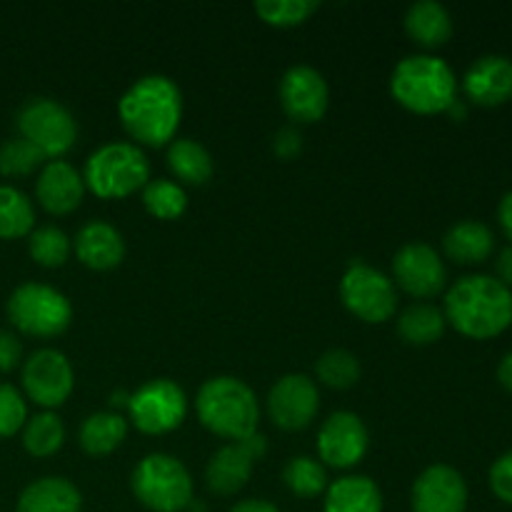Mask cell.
Masks as SVG:
<instances>
[{
    "label": "cell",
    "instance_id": "obj_1",
    "mask_svg": "<svg viewBox=\"0 0 512 512\" xmlns=\"http://www.w3.org/2000/svg\"><path fill=\"white\" fill-rule=\"evenodd\" d=\"M118 115L135 143L160 148L173 143L183 118V95L168 75H143L118 100Z\"/></svg>",
    "mask_w": 512,
    "mask_h": 512
},
{
    "label": "cell",
    "instance_id": "obj_2",
    "mask_svg": "<svg viewBox=\"0 0 512 512\" xmlns=\"http://www.w3.org/2000/svg\"><path fill=\"white\" fill-rule=\"evenodd\" d=\"M443 313L465 338H498L512 325V290L493 275H465L445 293Z\"/></svg>",
    "mask_w": 512,
    "mask_h": 512
},
{
    "label": "cell",
    "instance_id": "obj_3",
    "mask_svg": "<svg viewBox=\"0 0 512 512\" xmlns=\"http://www.w3.org/2000/svg\"><path fill=\"white\" fill-rule=\"evenodd\" d=\"M195 413L210 433L233 443L258 433L260 405L253 388L233 375H218L200 385Z\"/></svg>",
    "mask_w": 512,
    "mask_h": 512
},
{
    "label": "cell",
    "instance_id": "obj_4",
    "mask_svg": "<svg viewBox=\"0 0 512 512\" xmlns=\"http://www.w3.org/2000/svg\"><path fill=\"white\" fill-rule=\"evenodd\" d=\"M390 93L410 113H445L458 100V78L438 55H408L390 75Z\"/></svg>",
    "mask_w": 512,
    "mask_h": 512
},
{
    "label": "cell",
    "instance_id": "obj_5",
    "mask_svg": "<svg viewBox=\"0 0 512 512\" xmlns=\"http://www.w3.org/2000/svg\"><path fill=\"white\" fill-rule=\"evenodd\" d=\"M150 180V163L135 143H105L88 155L83 183L103 200L128 198Z\"/></svg>",
    "mask_w": 512,
    "mask_h": 512
},
{
    "label": "cell",
    "instance_id": "obj_6",
    "mask_svg": "<svg viewBox=\"0 0 512 512\" xmlns=\"http://www.w3.org/2000/svg\"><path fill=\"white\" fill-rule=\"evenodd\" d=\"M133 495L153 512H180L193 503V478L178 458L150 453L130 475Z\"/></svg>",
    "mask_w": 512,
    "mask_h": 512
},
{
    "label": "cell",
    "instance_id": "obj_7",
    "mask_svg": "<svg viewBox=\"0 0 512 512\" xmlns=\"http://www.w3.org/2000/svg\"><path fill=\"white\" fill-rule=\"evenodd\" d=\"M8 318L20 333L33 338H55L73 320V305L60 290L43 283H23L10 293Z\"/></svg>",
    "mask_w": 512,
    "mask_h": 512
},
{
    "label": "cell",
    "instance_id": "obj_8",
    "mask_svg": "<svg viewBox=\"0 0 512 512\" xmlns=\"http://www.w3.org/2000/svg\"><path fill=\"white\" fill-rule=\"evenodd\" d=\"M20 138L40 150L45 158L58 160L78 138V123L65 105L53 98H30L15 113Z\"/></svg>",
    "mask_w": 512,
    "mask_h": 512
},
{
    "label": "cell",
    "instance_id": "obj_9",
    "mask_svg": "<svg viewBox=\"0 0 512 512\" xmlns=\"http://www.w3.org/2000/svg\"><path fill=\"white\" fill-rule=\"evenodd\" d=\"M340 298L345 308L363 323H385L395 315L398 293L395 283L368 263L353 260L340 280Z\"/></svg>",
    "mask_w": 512,
    "mask_h": 512
},
{
    "label": "cell",
    "instance_id": "obj_10",
    "mask_svg": "<svg viewBox=\"0 0 512 512\" xmlns=\"http://www.w3.org/2000/svg\"><path fill=\"white\" fill-rule=\"evenodd\" d=\"M128 415L140 433L165 435L183 425L188 415V398L178 383L155 378L130 395Z\"/></svg>",
    "mask_w": 512,
    "mask_h": 512
},
{
    "label": "cell",
    "instance_id": "obj_11",
    "mask_svg": "<svg viewBox=\"0 0 512 512\" xmlns=\"http://www.w3.org/2000/svg\"><path fill=\"white\" fill-rule=\"evenodd\" d=\"M25 395L45 410H55L70 398L75 373L70 360L55 348H40L23 363Z\"/></svg>",
    "mask_w": 512,
    "mask_h": 512
},
{
    "label": "cell",
    "instance_id": "obj_12",
    "mask_svg": "<svg viewBox=\"0 0 512 512\" xmlns=\"http://www.w3.org/2000/svg\"><path fill=\"white\" fill-rule=\"evenodd\" d=\"M265 408H268V418L280 430L308 428L320 410L318 385H315L313 378L303 373L283 375L270 388Z\"/></svg>",
    "mask_w": 512,
    "mask_h": 512
},
{
    "label": "cell",
    "instance_id": "obj_13",
    "mask_svg": "<svg viewBox=\"0 0 512 512\" xmlns=\"http://www.w3.org/2000/svg\"><path fill=\"white\" fill-rule=\"evenodd\" d=\"M268 450V440L265 435L255 433L250 438L238 440V443L223 445L210 455V463L205 468V483H208L210 493L215 495H235L248 485L253 465Z\"/></svg>",
    "mask_w": 512,
    "mask_h": 512
},
{
    "label": "cell",
    "instance_id": "obj_14",
    "mask_svg": "<svg viewBox=\"0 0 512 512\" xmlns=\"http://www.w3.org/2000/svg\"><path fill=\"white\" fill-rule=\"evenodd\" d=\"M393 280L418 300L435 298L448 285V268L428 243H408L395 253Z\"/></svg>",
    "mask_w": 512,
    "mask_h": 512
},
{
    "label": "cell",
    "instance_id": "obj_15",
    "mask_svg": "<svg viewBox=\"0 0 512 512\" xmlns=\"http://www.w3.org/2000/svg\"><path fill=\"white\" fill-rule=\"evenodd\" d=\"M368 428L350 410L328 415L318 430V458L335 470L355 468L368 453Z\"/></svg>",
    "mask_w": 512,
    "mask_h": 512
},
{
    "label": "cell",
    "instance_id": "obj_16",
    "mask_svg": "<svg viewBox=\"0 0 512 512\" xmlns=\"http://www.w3.org/2000/svg\"><path fill=\"white\" fill-rule=\"evenodd\" d=\"M330 90L313 65H293L280 80V105L293 123H318L328 113Z\"/></svg>",
    "mask_w": 512,
    "mask_h": 512
},
{
    "label": "cell",
    "instance_id": "obj_17",
    "mask_svg": "<svg viewBox=\"0 0 512 512\" xmlns=\"http://www.w3.org/2000/svg\"><path fill=\"white\" fill-rule=\"evenodd\" d=\"M413 512H465L468 510V485L450 465H430L413 483L410 493Z\"/></svg>",
    "mask_w": 512,
    "mask_h": 512
},
{
    "label": "cell",
    "instance_id": "obj_18",
    "mask_svg": "<svg viewBox=\"0 0 512 512\" xmlns=\"http://www.w3.org/2000/svg\"><path fill=\"white\" fill-rule=\"evenodd\" d=\"M463 90L470 103L498 108L512 98V60L505 55H483L475 60L463 78Z\"/></svg>",
    "mask_w": 512,
    "mask_h": 512
},
{
    "label": "cell",
    "instance_id": "obj_19",
    "mask_svg": "<svg viewBox=\"0 0 512 512\" xmlns=\"http://www.w3.org/2000/svg\"><path fill=\"white\" fill-rule=\"evenodd\" d=\"M83 175L65 160H48L35 180V198L48 213L68 215L83 203Z\"/></svg>",
    "mask_w": 512,
    "mask_h": 512
},
{
    "label": "cell",
    "instance_id": "obj_20",
    "mask_svg": "<svg viewBox=\"0 0 512 512\" xmlns=\"http://www.w3.org/2000/svg\"><path fill=\"white\" fill-rule=\"evenodd\" d=\"M75 255L85 268L110 270L118 268L125 258V240L115 225L105 220H90L75 235Z\"/></svg>",
    "mask_w": 512,
    "mask_h": 512
},
{
    "label": "cell",
    "instance_id": "obj_21",
    "mask_svg": "<svg viewBox=\"0 0 512 512\" xmlns=\"http://www.w3.org/2000/svg\"><path fill=\"white\" fill-rule=\"evenodd\" d=\"M443 250L458 265H480L493 255L495 235L480 220H460L443 235Z\"/></svg>",
    "mask_w": 512,
    "mask_h": 512
},
{
    "label": "cell",
    "instance_id": "obj_22",
    "mask_svg": "<svg viewBox=\"0 0 512 512\" xmlns=\"http://www.w3.org/2000/svg\"><path fill=\"white\" fill-rule=\"evenodd\" d=\"M80 508H83L80 490L70 480L48 475L30 483L20 493L15 512H80Z\"/></svg>",
    "mask_w": 512,
    "mask_h": 512
},
{
    "label": "cell",
    "instance_id": "obj_23",
    "mask_svg": "<svg viewBox=\"0 0 512 512\" xmlns=\"http://www.w3.org/2000/svg\"><path fill=\"white\" fill-rule=\"evenodd\" d=\"M323 512H383V493L365 475H345L325 490Z\"/></svg>",
    "mask_w": 512,
    "mask_h": 512
},
{
    "label": "cell",
    "instance_id": "obj_24",
    "mask_svg": "<svg viewBox=\"0 0 512 512\" xmlns=\"http://www.w3.org/2000/svg\"><path fill=\"white\" fill-rule=\"evenodd\" d=\"M405 33L423 48H440L453 35V18L438 0H420L405 13Z\"/></svg>",
    "mask_w": 512,
    "mask_h": 512
},
{
    "label": "cell",
    "instance_id": "obj_25",
    "mask_svg": "<svg viewBox=\"0 0 512 512\" xmlns=\"http://www.w3.org/2000/svg\"><path fill=\"white\" fill-rule=\"evenodd\" d=\"M125 435H128V420L113 410H103L83 420L78 440L88 455H108L123 445Z\"/></svg>",
    "mask_w": 512,
    "mask_h": 512
},
{
    "label": "cell",
    "instance_id": "obj_26",
    "mask_svg": "<svg viewBox=\"0 0 512 512\" xmlns=\"http://www.w3.org/2000/svg\"><path fill=\"white\" fill-rule=\"evenodd\" d=\"M168 168L180 183L185 185H203L213 175V158L208 148L193 138H180L168 145Z\"/></svg>",
    "mask_w": 512,
    "mask_h": 512
},
{
    "label": "cell",
    "instance_id": "obj_27",
    "mask_svg": "<svg viewBox=\"0 0 512 512\" xmlns=\"http://www.w3.org/2000/svg\"><path fill=\"white\" fill-rule=\"evenodd\" d=\"M445 313L438 305L413 303L398 318V333L408 345H433L445 333Z\"/></svg>",
    "mask_w": 512,
    "mask_h": 512
},
{
    "label": "cell",
    "instance_id": "obj_28",
    "mask_svg": "<svg viewBox=\"0 0 512 512\" xmlns=\"http://www.w3.org/2000/svg\"><path fill=\"white\" fill-rule=\"evenodd\" d=\"M35 228V210L28 195L13 185H0V238L15 240Z\"/></svg>",
    "mask_w": 512,
    "mask_h": 512
},
{
    "label": "cell",
    "instance_id": "obj_29",
    "mask_svg": "<svg viewBox=\"0 0 512 512\" xmlns=\"http://www.w3.org/2000/svg\"><path fill=\"white\" fill-rule=\"evenodd\" d=\"M65 443V425L50 410L33 415L25 420L23 425V448L28 450L33 458H50L58 453Z\"/></svg>",
    "mask_w": 512,
    "mask_h": 512
},
{
    "label": "cell",
    "instance_id": "obj_30",
    "mask_svg": "<svg viewBox=\"0 0 512 512\" xmlns=\"http://www.w3.org/2000/svg\"><path fill=\"white\" fill-rule=\"evenodd\" d=\"M143 205L153 218L158 220H175L188 208V195L183 185L168 178L148 180L143 188Z\"/></svg>",
    "mask_w": 512,
    "mask_h": 512
},
{
    "label": "cell",
    "instance_id": "obj_31",
    "mask_svg": "<svg viewBox=\"0 0 512 512\" xmlns=\"http://www.w3.org/2000/svg\"><path fill=\"white\" fill-rule=\"evenodd\" d=\"M283 483L298 498H315L328 490V473H325L323 463H318L315 458L298 455L285 463Z\"/></svg>",
    "mask_w": 512,
    "mask_h": 512
},
{
    "label": "cell",
    "instance_id": "obj_32",
    "mask_svg": "<svg viewBox=\"0 0 512 512\" xmlns=\"http://www.w3.org/2000/svg\"><path fill=\"white\" fill-rule=\"evenodd\" d=\"M70 250H73V243L55 225H40V228H33V233L28 235L30 258L38 265H43V268H60V265H65V260L70 258Z\"/></svg>",
    "mask_w": 512,
    "mask_h": 512
},
{
    "label": "cell",
    "instance_id": "obj_33",
    "mask_svg": "<svg viewBox=\"0 0 512 512\" xmlns=\"http://www.w3.org/2000/svg\"><path fill=\"white\" fill-rule=\"evenodd\" d=\"M315 375L328 388L348 390L360 380V360L350 350L333 348L320 355L315 363Z\"/></svg>",
    "mask_w": 512,
    "mask_h": 512
},
{
    "label": "cell",
    "instance_id": "obj_34",
    "mask_svg": "<svg viewBox=\"0 0 512 512\" xmlns=\"http://www.w3.org/2000/svg\"><path fill=\"white\" fill-rule=\"evenodd\" d=\"M315 10H318V3L313 0H260L255 3V13L268 25H278V28L305 23Z\"/></svg>",
    "mask_w": 512,
    "mask_h": 512
},
{
    "label": "cell",
    "instance_id": "obj_35",
    "mask_svg": "<svg viewBox=\"0 0 512 512\" xmlns=\"http://www.w3.org/2000/svg\"><path fill=\"white\" fill-rule=\"evenodd\" d=\"M43 160L45 155L23 138H10L0 145V175H8V178L33 173L43 165Z\"/></svg>",
    "mask_w": 512,
    "mask_h": 512
},
{
    "label": "cell",
    "instance_id": "obj_36",
    "mask_svg": "<svg viewBox=\"0 0 512 512\" xmlns=\"http://www.w3.org/2000/svg\"><path fill=\"white\" fill-rule=\"evenodd\" d=\"M25 420H28V405L20 390L0 383V438H10L23 430Z\"/></svg>",
    "mask_w": 512,
    "mask_h": 512
},
{
    "label": "cell",
    "instance_id": "obj_37",
    "mask_svg": "<svg viewBox=\"0 0 512 512\" xmlns=\"http://www.w3.org/2000/svg\"><path fill=\"white\" fill-rule=\"evenodd\" d=\"M490 490L505 505H512V450L500 455L490 468Z\"/></svg>",
    "mask_w": 512,
    "mask_h": 512
},
{
    "label": "cell",
    "instance_id": "obj_38",
    "mask_svg": "<svg viewBox=\"0 0 512 512\" xmlns=\"http://www.w3.org/2000/svg\"><path fill=\"white\" fill-rule=\"evenodd\" d=\"M23 360V345H20L18 335L10 330H0V373H10Z\"/></svg>",
    "mask_w": 512,
    "mask_h": 512
},
{
    "label": "cell",
    "instance_id": "obj_39",
    "mask_svg": "<svg viewBox=\"0 0 512 512\" xmlns=\"http://www.w3.org/2000/svg\"><path fill=\"white\" fill-rule=\"evenodd\" d=\"M300 148H303V135H300L298 128L288 125V128H280L278 133H275L273 138L275 155L288 160V158H295V155L300 153Z\"/></svg>",
    "mask_w": 512,
    "mask_h": 512
},
{
    "label": "cell",
    "instance_id": "obj_40",
    "mask_svg": "<svg viewBox=\"0 0 512 512\" xmlns=\"http://www.w3.org/2000/svg\"><path fill=\"white\" fill-rule=\"evenodd\" d=\"M493 278H498L500 283L508 285V288L512 290V245L500 250L498 258H495V275H493Z\"/></svg>",
    "mask_w": 512,
    "mask_h": 512
},
{
    "label": "cell",
    "instance_id": "obj_41",
    "mask_svg": "<svg viewBox=\"0 0 512 512\" xmlns=\"http://www.w3.org/2000/svg\"><path fill=\"white\" fill-rule=\"evenodd\" d=\"M228 512H280V510H278V505H273L270 500L248 498V500H240V503H235Z\"/></svg>",
    "mask_w": 512,
    "mask_h": 512
},
{
    "label": "cell",
    "instance_id": "obj_42",
    "mask_svg": "<svg viewBox=\"0 0 512 512\" xmlns=\"http://www.w3.org/2000/svg\"><path fill=\"white\" fill-rule=\"evenodd\" d=\"M498 223H500V228H503V233L508 235V240L512 245V190L508 195H503V200H500Z\"/></svg>",
    "mask_w": 512,
    "mask_h": 512
},
{
    "label": "cell",
    "instance_id": "obj_43",
    "mask_svg": "<svg viewBox=\"0 0 512 512\" xmlns=\"http://www.w3.org/2000/svg\"><path fill=\"white\" fill-rule=\"evenodd\" d=\"M498 380H500V385H503V388L508 390V393H512V350H510L508 355H505L503 360H500Z\"/></svg>",
    "mask_w": 512,
    "mask_h": 512
},
{
    "label": "cell",
    "instance_id": "obj_44",
    "mask_svg": "<svg viewBox=\"0 0 512 512\" xmlns=\"http://www.w3.org/2000/svg\"><path fill=\"white\" fill-rule=\"evenodd\" d=\"M445 113H448V115H453L455 120H463L465 115H468V108H465V103H463V100H455V103L450 105V108L445 110Z\"/></svg>",
    "mask_w": 512,
    "mask_h": 512
},
{
    "label": "cell",
    "instance_id": "obj_45",
    "mask_svg": "<svg viewBox=\"0 0 512 512\" xmlns=\"http://www.w3.org/2000/svg\"><path fill=\"white\" fill-rule=\"evenodd\" d=\"M128 403H130V395L125 393V390H118V393L110 395V405H113V408H128Z\"/></svg>",
    "mask_w": 512,
    "mask_h": 512
}]
</instances>
